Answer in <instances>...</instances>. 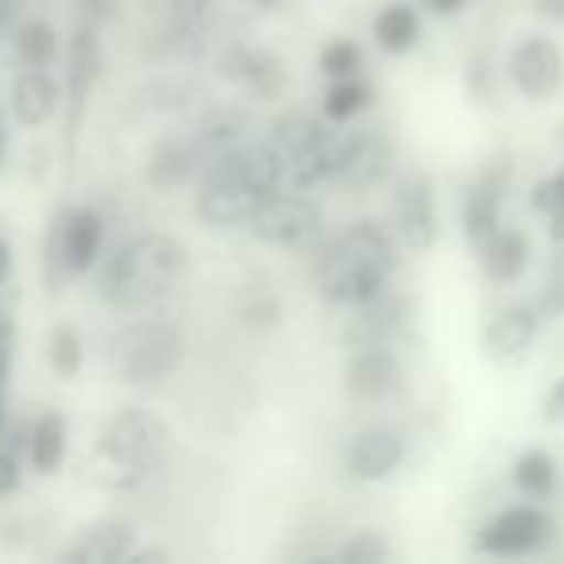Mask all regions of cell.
<instances>
[{"instance_id": "cell-1", "label": "cell", "mask_w": 564, "mask_h": 564, "mask_svg": "<svg viewBox=\"0 0 564 564\" xmlns=\"http://www.w3.org/2000/svg\"><path fill=\"white\" fill-rule=\"evenodd\" d=\"M394 267H399L394 236L376 220H356L345 232L333 236L322 256L314 259V286L325 302L364 306L387 291Z\"/></svg>"}, {"instance_id": "cell-2", "label": "cell", "mask_w": 564, "mask_h": 564, "mask_svg": "<svg viewBox=\"0 0 564 564\" xmlns=\"http://www.w3.org/2000/svg\"><path fill=\"white\" fill-rule=\"evenodd\" d=\"M182 279H186V248L166 232H140L105 259L97 291L112 310L140 314L163 302Z\"/></svg>"}, {"instance_id": "cell-3", "label": "cell", "mask_w": 564, "mask_h": 564, "mask_svg": "<svg viewBox=\"0 0 564 564\" xmlns=\"http://www.w3.org/2000/svg\"><path fill=\"white\" fill-rule=\"evenodd\" d=\"M279 189H286V174L271 143L236 148L213 166H205V182L197 189V217L213 228L243 225L263 205V197Z\"/></svg>"}, {"instance_id": "cell-4", "label": "cell", "mask_w": 564, "mask_h": 564, "mask_svg": "<svg viewBox=\"0 0 564 564\" xmlns=\"http://www.w3.org/2000/svg\"><path fill=\"white\" fill-rule=\"evenodd\" d=\"M166 425L151 410H120L97 437V476L112 491H135L143 487L166 456Z\"/></svg>"}, {"instance_id": "cell-5", "label": "cell", "mask_w": 564, "mask_h": 564, "mask_svg": "<svg viewBox=\"0 0 564 564\" xmlns=\"http://www.w3.org/2000/svg\"><path fill=\"white\" fill-rule=\"evenodd\" d=\"M337 148L340 135H333V128L310 117V112L282 117L271 135V151L279 155L291 189H310L317 182H329L333 171H337Z\"/></svg>"}, {"instance_id": "cell-6", "label": "cell", "mask_w": 564, "mask_h": 564, "mask_svg": "<svg viewBox=\"0 0 564 564\" xmlns=\"http://www.w3.org/2000/svg\"><path fill=\"white\" fill-rule=\"evenodd\" d=\"M182 329L163 317H143L112 337V368L124 383L151 387L174 376L182 364Z\"/></svg>"}, {"instance_id": "cell-7", "label": "cell", "mask_w": 564, "mask_h": 564, "mask_svg": "<svg viewBox=\"0 0 564 564\" xmlns=\"http://www.w3.org/2000/svg\"><path fill=\"white\" fill-rule=\"evenodd\" d=\"M322 205L302 194H286V189L263 197V205L251 213V232H256V240L271 243V248H306V243H314L322 236Z\"/></svg>"}, {"instance_id": "cell-8", "label": "cell", "mask_w": 564, "mask_h": 564, "mask_svg": "<svg viewBox=\"0 0 564 564\" xmlns=\"http://www.w3.org/2000/svg\"><path fill=\"white\" fill-rule=\"evenodd\" d=\"M105 220L97 209H70L63 220H55L47 243V279L58 282V274H86L101 256Z\"/></svg>"}, {"instance_id": "cell-9", "label": "cell", "mask_w": 564, "mask_h": 564, "mask_svg": "<svg viewBox=\"0 0 564 564\" xmlns=\"http://www.w3.org/2000/svg\"><path fill=\"white\" fill-rule=\"evenodd\" d=\"M507 189H510V159H502V155L491 159V163L476 174V182L468 186V197H464V236H468L476 256L502 228L499 209H502Z\"/></svg>"}, {"instance_id": "cell-10", "label": "cell", "mask_w": 564, "mask_h": 564, "mask_svg": "<svg viewBox=\"0 0 564 564\" xmlns=\"http://www.w3.org/2000/svg\"><path fill=\"white\" fill-rule=\"evenodd\" d=\"M553 530H556L553 518L541 507H510L479 530L476 545L479 553H491V556H522V553H538L553 538Z\"/></svg>"}, {"instance_id": "cell-11", "label": "cell", "mask_w": 564, "mask_h": 564, "mask_svg": "<svg viewBox=\"0 0 564 564\" xmlns=\"http://www.w3.org/2000/svg\"><path fill=\"white\" fill-rule=\"evenodd\" d=\"M507 74L522 97H530V101H545V97H553L564 82V55L553 40H545V35H530V40H522L514 51H510Z\"/></svg>"}, {"instance_id": "cell-12", "label": "cell", "mask_w": 564, "mask_h": 564, "mask_svg": "<svg viewBox=\"0 0 564 564\" xmlns=\"http://www.w3.org/2000/svg\"><path fill=\"white\" fill-rule=\"evenodd\" d=\"M391 163H394V143L387 140L379 128H360V132L340 140L333 178H337L340 186L368 189V186H376V182H383Z\"/></svg>"}, {"instance_id": "cell-13", "label": "cell", "mask_w": 564, "mask_h": 564, "mask_svg": "<svg viewBox=\"0 0 564 564\" xmlns=\"http://www.w3.org/2000/svg\"><path fill=\"white\" fill-rule=\"evenodd\" d=\"M394 220H399L402 240L414 251L433 248V240H437V197H433V182L422 171L406 174L394 189Z\"/></svg>"}, {"instance_id": "cell-14", "label": "cell", "mask_w": 564, "mask_h": 564, "mask_svg": "<svg viewBox=\"0 0 564 564\" xmlns=\"http://www.w3.org/2000/svg\"><path fill=\"white\" fill-rule=\"evenodd\" d=\"M345 387L360 402H383L402 387V364L387 345H368L345 368Z\"/></svg>"}, {"instance_id": "cell-15", "label": "cell", "mask_w": 564, "mask_h": 564, "mask_svg": "<svg viewBox=\"0 0 564 564\" xmlns=\"http://www.w3.org/2000/svg\"><path fill=\"white\" fill-rule=\"evenodd\" d=\"M402 456H406V441L394 430L376 425V430H364L360 437H352V445H348V453H345V468L352 479L376 484V479H387L399 468Z\"/></svg>"}, {"instance_id": "cell-16", "label": "cell", "mask_w": 564, "mask_h": 564, "mask_svg": "<svg viewBox=\"0 0 564 564\" xmlns=\"http://www.w3.org/2000/svg\"><path fill=\"white\" fill-rule=\"evenodd\" d=\"M58 105H63V89H58L55 74L47 66H24L12 82V117L24 128H43L55 120Z\"/></svg>"}, {"instance_id": "cell-17", "label": "cell", "mask_w": 564, "mask_h": 564, "mask_svg": "<svg viewBox=\"0 0 564 564\" xmlns=\"http://www.w3.org/2000/svg\"><path fill=\"white\" fill-rule=\"evenodd\" d=\"M135 549V530L120 518H105L94 522L63 549L66 564H117L128 561V553Z\"/></svg>"}, {"instance_id": "cell-18", "label": "cell", "mask_w": 564, "mask_h": 564, "mask_svg": "<svg viewBox=\"0 0 564 564\" xmlns=\"http://www.w3.org/2000/svg\"><path fill=\"white\" fill-rule=\"evenodd\" d=\"M541 333V317L530 306H510L502 314L491 317V325L484 329V352L487 360H514L525 348L538 340Z\"/></svg>"}, {"instance_id": "cell-19", "label": "cell", "mask_w": 564, "mask_h": 564, "mask_svg": "<svg viewBox=\"0 0 564 564\" xmlns=\"http://www.w3.org/2000/svg\"><path fill=\"white\" fill-rule=\"evenodd\" d=\"M97 74H101V51H97V35L89 28H82L74 35L70 47V135L78 132L82 109H86L89 94L97 86Z\"/></svg>"}, {"instance_id": "cell-20", "label": "cell", "mask_w": 564, "mask_h": 564, "mask_svg": "<svg viewBox=\"0 0 564 564\" xmlns=\"http://www.w3.org/2000/svg\"><path fill=\"white\" fill-rule=\"evenodd\" d=\"M225 74H232L236 82H243L259 97H279L282 86H286L282 63L271 51H236V55H228Z\"/></svg>"}, {"instance_id": "cell-21", "label": "cell", "mask_w": 564, "mask_h": 564, "mask_svg": "<svg viewBox=\"0 0 564 564\" xmlns=\"http://www.w3.org/2000/svg\"><path fill=\"white\" fill-rule=\"evenodd\" d=\"M479 259H484V271L491 282H514L530 267V240L518 228H499L495 240L479 251Z\"/></svg>"}, {"instance_id": "cell-22", "label": "cell", "mask_w": 564, "mask_h": 564, "mask_svg": "<svg viewBox=\"0 0 564 564\" xmlns=\"http://www.w3.org/2000/svg\"><path fill=\"white\" fill-rule=\"evenodd\" d=\"M202 171V159H197L194 143L189 140H163L155 151H151V163H148V178L155 189H174L182 186L186 178Z\"/></svg>"}, {"instance_id": "cell-23", "label": "cell", "mask_w": 564, "mask_h": 564, "mask_svg": "<svg viewBox=\"0 0 564 564\" xmlns=\"http://www.w3.org/2000/svg\"><path fill=\"white\" fill-rule=\"evenodd\" d=\"M28 460H32V468L43 471V476L63 468V460H66V417L63 414H43L40 422L32 425Z\"/></svg>"}, {"instance_id": "cell-24", "label": "cell", "mask_w": 564, "mask_h": 564, "mask_svg": "<svg viewBox=\"0 0 564 564\" xmlns=\"http://www.w3.org/2000/svg\"><path fill=\"white\" fill-rule=\"evenodd\" d=\"M417 32H422L417 12L410 9V4H402V0L387 4V9L376 17V40H379V47L391 51V55H406V51H414Z\"/></svg>"}, {"instance_id": "cell-25", "label": "cell", "mask_w": 564, "mask_h": 564, "mask_svg": "<svg viewBox=\"0 0 564 564\" xmlns=\"http://www.w3.org/2000/svg\"><path fill=\"white\" fill-rule=\"evenodd\" d=\"M17 55L24 66H51L58 58V32L47 20H28L17 32Z\"/></svg>"}, {"instance_id": "cell-26", "label": "cell", "mask_w": 564, "mask_h": 564, "mask_svg": "<svg viewBox=\"0 0 564 564\" xmlns=\"http://www.w3.org/2000/svg\"><path fill=\"white\" fill-rule=\"evenodd\" d=\"M514 484L522 487L530 499H545L556 487V464L545 448H530V453L518 456L514 464Z\"/></svg>"}, {"instance_id": "cell-27", "label": "cell", "mask_w": 564, "mask_h": 564, "mask_svg": "<svg viewBox=\"0 0 564 564\" xmlns=\"http://www.w3.org/2000/svg\"><path fill=\"white\" fill-rule=\"evenodd\" d=\"M368 105H371V89L352 74V78H337V86L325 94L322 109H325V117H329L333 124H345V120L360 117Z\"/></svg>"}, {"instance_id": "cell-28", "label": "cell", "mask_w": 564, "mask_h": 564, "mask_svg": "<svg viewBox=\"0 0 564 564\" xmlns=\"http://www.w3.org/2000/svg\"><path fill=\"white\" fill-rule=\"evenodd\" d=\"M337 556H340V561H348V564H383V561H391V545H387L383 533L360 530V533H352L345 545H340Z\"/></svg>"}, {"instance_id": "cell-29", "label": "cell", "mask_w": 564, "mask_h": 564, "mask_svg": "<svg viewBox=\"0 0 564 564\" xmlns=\"http://www.w3.org/2000/svg\"><path fill=\"white\" fill-rule=\"evenodd\" d=\"M51 368L63 379H74L82 371V337L70 325H58V329L51 333Z\"/></svg>"}, {"instance_id": "cell-30", "label": "cell", "mask_w": 564, "mask_h": 564, "mask_svg": "<svg viewBox=\"0 0 564 564\" xmlns=\"http://www.w3.org/2000/svg\"><path fill=\"white\" fill-rule=\"evenodd\" d=\"M360 63H364V55L352 40H333L329 47L322 51V70L329 74V78H352V74L360 70Z\"/></svg>"}, {"instance_id": "cell-31", "label": "cell", "mask_w": 564, "mask_h": 564, "mask_svg": "<svg viewBox=\"0 0 564 564\" xmlns=\"http://www.w3.org/2000/svg\"><path fill=\"white\" fill-rule=\"evenodd\" d=\"M209 4L213 0H163L166 20L174 24V32H194L205 12H209Z\"/></svg>"}, {"instance_id": "cell-32", "label": "cell", "mask_w": 564, "mask_h": 564, "mask_svg": "<svg viewBox=\"0 0 564 564\" xmlns=\"http://www.w3.org/2000/svg\"><path fill=\"white\" fill-rule=\"evenodd\" d=\"M530 205L538 213H545V217L556 209V205H564V166L556 174H549V178H541L538 186L530 189Z\"/></svg>"}, {"instance_id": "cell-33", "label": "cell", "mask_w": 564, "mask_h": 564, "mask_svg": "<svg viewBox=\"0 0 564 564\" xmlns=\"http://www.w3.org/2000/svg\"><path fill=\"white\" fill-rule=\"evenodd\" d=\"M541 310H545V314H564V267L561 263H556L553 279H549V291H545V299H541Z\"/></svg>"}, {"instance_id": "cell-34", "label": "cell", "mask_w": 564, "mask_h": 564, "mask_svg": "<svg viewBox=\"0 0 564 564\" xmlns=\"http://www.w3.org/2000/svg\"><path fill=\"white\" fill-rule=\"evenodd\" d=\"M20 487V464L9 453H0V499L12 495Z\"/></svg>"}, {"instance_id": "cell-35", "label": "cell", "mask_w": 564, "mask_h": 564, "mask_svg": "<svg viewBox=\"0 0 564 564\" xmlns=\"http://www.w3.org/2000/svg\"><path fill=\"white\" fill-rule=\"evenodd\" d=\"M545 422H553V425L564 422V379H556L553 391H549V399H545Z\"/></svg>"}, {"instance_id": "cell-36", "label": "cell", "mask_w": 564, "mask_h": 564, "mask_svg": "<svg viewBox=\"0 0 564 564\" xmlns=\"http://www.w3.org/2000/svg\"><path fill=\"white\" fill-rule=\"evenodd\" d=\"M549 236H553L556 248H564V205H556V209L549 213Z\"/></svg>"}, {"instance_id": "cell-37", "label": "cell", "mask_w": 564, "mask_h": 564, "mask_svg": "<svg viewBox=\"0 0 564 564\" xmlns=\"http://www.w3.org/2000/svg\"><path fill=\"white\" fill-rule=\"evenodd\" d=\"M12 340L0 337V391H4V383H9V371H12Z\"/></svg>"}, {"instance_id": "cell-38", "label": "cell", "mask_w": 564, "mask_h": 564, "mask_svg": "<svg viewBox=\"0 0 564 564\" xmlns=\"http://www.w3.org/2000/svg\"><path fill=\"white\" fill-rule=\"evenodd\" d=\"M425 4H430L433 12H441V17H456V12H460L468 0H425Z\"/></svg>"}, {"instance_id": "cell-39", "label": "cell", "mask_w": 564, "mask_h": 564, "mask_svg": "<svg viewBox=\"0 0 564 564\" xmlns=\"http://www.w3.org/2000/svg\"><path fill=\"white\" fill-rule=\"evenodd\" d=\"M533 4H538V12H545V17L564 20V0H533Z\"/></svg>"}, {"instance_id": "cell-40", "label": "cell", "mask_w": 564, "mask_h": 564, "mask_svg": "<svg viewBox=\"0 0 564 564\" xmlns=\"http://www.w3.org/2000/svg\"><path fill=\"white\" fill-rule=\"evenodd\" d=\"M17 20V0H0V32Z\"/></svg>"}, {"instance_id": "cell-41", "label": "cell", "mask_w": 564, "mask_h": 564, "mask_svg": "<svg viewBox=\"0 0 564 564\" xmlns=\"http://www.w3.org/2000/svg\"><path fill=\"white\" fill-rule=\"evenodd\" d=\"M9 271H12V248L4 240H0V282L9 279Z\"/></svg>"}, {"instance_id": "cell-42", "label": "cell", "mask_w": 564, "mask_h": 564, "mask_svg": "<svg viewBox=\"0 0 564 564\" xmlns=\"http://www.w3.org/2000/svg\"><path fill=\"white\" fill-rule=\"evenodd\" d=\"M251 9H259V12H271V9H279L282 0H248Z\"/></svg>"}, {"instance_id": "cell-43", "label": "cell", "mask_w": 564, "mask_h": 564, "mask_svg": "<svg viewBox=\"0 0 564 564\" xmlns=\"http://www.w3.org/2000/svg\"><path fill=\"white\" fill-rule=\"evenodd\" d=\"M4 151H9V132L0 128V163H4Z\"/></svg>"}, {"instance_id": "cell-44", "label": "cell", "mask_w": 564, "mask_h": 564, "mask_svg": "<svg viewBox=\"0 0 564 564\" xmlns=\"http://www.w3.org/2000/svg\"><path fill=\"white\" fill-rule=\"evenodd\" d=\"M89 4H94V9H105V4H109V0H89Z\"/></svg>"}]
</instances>
